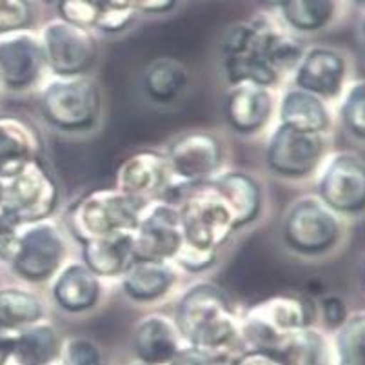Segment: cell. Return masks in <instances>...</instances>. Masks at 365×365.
Wrapping results in <instances>:
<instances>
[{
  "instance_id": "1",
  "label": "cell",
  "mask_w": 365,
  "mask_h": 365,
  "mask_svg": "<svg viewBox=\"0 0 365 365\" xmlns=\"http://www.w3.org/2000/svg\"><path fill=\"white\" fill-rule=\"evenodd\" d=\"M224 66L233 84H274L282 69L300 62V48L264 21L242 22L224 38Z\"/></svg>"
},
{
  "instance_id": "2",
  "label": "cell",
  "mask_w": 365,
  "mask_h": 365,
  "mask_svg": "<svg viewBox=\"0 0 365 365\" xmlns=\"http://www.w3.org/2000/svg\"><path fill=\"white\" fill-rule=\"evenodd\" d=\"M177 324L185 340L202 351L217 349L235 334L233 311L213 285H197L185 293L178 305Z\"/></svg>"
},
{
  "instance_id": "3",
  "label": "cell",
  "mask_w": 365,
  "mask_h": 365,
  "mask_svg": "<svg viewBox=\"0 0 365 365\" xmlns=\"http://www.w3.org/2000/svg\"><path fill=\"white\" fill-rule=\"evenodd\" d=\"M178 213L185 244L204 251H215L238 227L233 209L213 182L195 187Z\"/></svg>"
},
{
  "instance_id": "4",
  "label": "cell",
  "mask_w": 365,
  "mask_h": 365,
  "mask_svg": "<svg viewBox=\"0 0 365 365\" xmlns=\"http://www.w3.org/2000/svg\"><path fill=\"white\" fill-rule=\"evenodd\" d=\"M144 202L120 191H97L78 202L71 213V225L82 240L122 231H135Z\"/></svg>"
},
{
  "instance_id": "5",
  "label": "cell",
  "mask_w": 365,
  "mask_h": 365,
  "mask_svg": "<svg viewBox=\"0 0 365 365\" xmlns=\"http://www.w3.org/2000/svg\"><path fill=\"white\" fill-rule=\"evenodd\" d=\"M41 106L49 124L66 131H81L97 124L101 93L91 81L66 76L44 89Z\"/></svg>"
},
{
  "instance_id": "6",
  "label": "cell",
  "mask_w": 365,
  "mask_h": 365,
  "mask_svg": "<svg viewBox=\"0 0 365 365\" xmlns=\"http://www.w3.org/2000/svg\"><path fill=\"white\" fill-rule=\"evenodd\" d=\"M284 238L297 253L318 257L334 247L341 238V224L320 198L305 197L289 209L284 222Z\"/></svg>"
},
{
  "instance_id": "7",
  "label": "cell",
  "mask_w": 365,
  "mask_h": 365,
  "mask_svg": "<svg viewBox=\"0 0 365 365\" xmlns=\"http://www.w3.org/2000/svg\"><path fill=\"white\" fill-rule=\"evenodd\" d=\"M320 200L336 215L365 213V158L356 153H336L322 171Z\"/></svg>"
},
{
  "instance_id": "8",
  "label": "cell",
  "mask_w": 365,
  "mask_h": 365,
  "mask_svg": "<svg viewBox=\"0 0 365 365\" xmlns=\"http://www.w3.org/2000/svg\"><path fill=\"white\" fill-rule=\"evenodd\" d=\"M56 204V187L46 169L31 160L13 177L2 178L0 207L16 220L38 222L48 217Z\"/></svg>"
},
{
  "instance_id": "9",
  "label": "cell",
  "mask_w": 365,
  "mask_h": 365,
  "mask_svg": "<svg viewBox=\"0 0 365 365\" xmlns=\"http://www.w3.org/2000/svg\"><path fill=\"white\" fill-rule=\"evenodd\" d=\"M184 245V231L178 209L168 204H155L140 215L133 231L135 260L168 262Z\"/></svg>"
},
{
  "instance_id": "10",
  "label": "cell",
  "mask_w": 365,
  "mask_h": 365,
  "mask_svg": "<svg viewBox=\"0 0 365 365\" xmlns=\"http://www.w3.org/2000/svg\"><path fill=\"white\" fill-rule=\"evenodd\" d=\"M324 151V135L282 124L269 142L267 164L282 177L302 178L318 168Z\"/></svg>"
},
{
  "instance_id": "11",
  "label": "cell",
  "mask_w": 365,
  "mask_h": 365,
  "mask_svg": "<svg viewBox=\"0 0 365 365\" xmlns=\"http://www.w3.org/2000/svg\"><path fill=\"white\" fill-rule=\"evenodd\" d=\"M46 62L56 75L78 76L88 71L97 58V44L82 26L71 22H53L44 29Z\"/></svg>"
},
{
  "instance_id": "12",
  "label": "cell",
  "mask_w": 365,
  "mask_h": 365,
  "mask_svg": "<svg viewBox=\"0 0 365 365\" xmlns=\"http://www.w3.org/2000/svg\"><path fill=\"white\" fill-rule=\"evenodd\" d=\"M314 320V305L300 297H277L262 302L249 313L245 333L262 351L277 334L309 327Z\"/></svg>"
},
{
  "instance_id": "13",
  "label": "cell",
  "mask_w": 365,
  "mask_h": 365,
  "mask_svg": "<svg viewBox=\"0 0 365 365\" xmlns=\"http://www.w3.org/2000/svg\"><path fill=\"white\" fill-rule=\"evenodd\" d=\"M64 253L66 245L58 229L51 224H35L19 235L11 258L21 277L42 282L61 267Z\"/></svg>"
},
{
  "instance_id": "14",
  "label": "cell",
  "mask_w": 365,
  "mask_h": 365,
  "mask_svg": "<svg viewBox=\"0 0 365 365\" xmlns=\"http://www.w3.org/2000/svg\"><path fill=\"white\" fill-rule=\"evenodd\" d=\"M46 64L42 44L28 33H8L0 38V82L24 89L41 76Z\"/></svg>"
},
{
  "instance_id": "15",
  "label": "cell",
  "mask_w": 365,
  "mask_h": 365,
  "mask_svg": "<svg viewBox=\"0 0 365 365\" xmlns=\"http://www.w3.org/2000/svg\"><path fill=\"white\" fill-rule=\"evenodd\" d=\"M347 78V61L340 51L314 48L297 64V86L317 97L334 98L341 93Z\"/></svg>"
},
{
  "instance_id": "16",
  "label": "cell",
  "mask_w": 365,
  "mask_h": 365,
  "mask_svg": "<svg viewBox=\"0 0 365 365\" xmlns=\"http://www.w3.org/2000/svg\"><path fill=\"white\" fill-rule=\"evenodd\" d=\"M222 149L217 138L205 133H189L171 145L168 164L173 175L185 182H198L220 165Z\"/></svg>"
},
{
  "instance_id": "17",
  "label": "cell",
  "mask_w": 365,
  "mask_h": 365,
  "mask_svg": "<svg viewBox=\"0 0 365 365\" xmlns=\"http://www.w3.org/2000/svg\"><path fill=\"white\" fill-rule=\"evenodd\" d=\"M171 177L168 158L158 153L144 151L133 155L118 169V191L131 198L145 202L164 191Z\"/></svg>"
},
{
  "instance_id": "18",
  "label": "cell",
  "mask_w": 365,
  "mask_h": 365,
  "mask_svg": "<svg viewBox=\"0 0 365 365\" xmlns=\"http://www.w3.org/2000/svg\"><path fill=\"white\" fill-rule=\"evenodd\" d=\"M262 351L277 358L282 365H331L327 340L309 327L277 334Z\"/></svg>"
},
{
  "instance_id": "19",
  "label": "cell",
  "mask_w": 365,
  "mask_h": 365,
  "mask_svg": "<svg viewBox=\"0 0 365 365\" xmlns=\"http://www.w3.org/2000/svg\"><path fill=\"white\" fill-rule=\"evenodd\" d=\"M273 97L264 86L238 84L225 101V118L240 133L258 131L271 117Z\"/></svg>"
},
{
  "instance_id": "20",
  "label": "cell",
  "mask_w": 365,
  "mask_h": 365,
  "mask_svg": "<svg viewBox=\"0 0 365 365\" xmlns=\"http://www.w3.org/2000/svg\"><path fill=\"white\" fill-rule=\"evenodd\" d=\"M84 262L97 277H118L135 262L133 231L84 240Z\"/></svg>"
},
{
  "instance_id": "21",
  "label": "cell",
  "mask_w": 365,
  "mask_h": 365,
  "mask_svg": "<svg viewBox=\"0 0 365 365\" xmlns=\"http://www.w3.org/2000/svg\"><path fill=\"white\" fill-rule=\"evenodd\" d=\"M101 284L97 274L88 265L71 264L58 274L53 287V297L62 309L81 313L97 304Z\"/></svg>"
},
{
  "instance_id": "22",
  "label": "cell",
  "mask_w": 365,
  "mask_h": 365,
  "mask_svg": "<svg viewBox=\"0 0 365 365\" xmlns=\"http://www.w3.org/2000/svg\"><path fill=\"white\" fill-rule=\"evenodd\" d=\"M280 120L298 131L324 135L331 125V115L324 98L297 88L285 93L280 106Z\"/></svg>"
},
{
  "instance_id": "23",
  "label": "cell",
  "mask_w": 365,
  "mask_h": 365,
  "mask_svg": "<svg viewBox=\"0 0 365 365\" xmlns=\"http://www.w3.org/2000/svg\"><path fill=\"white\" fill-rule=\"evenodd\" d=\"M135 353L144 364L162 365L173 361L178 353L177 331L165 318L149 317L135 331Z\"/></svg>"
},
{
  "instance_id": "24",
  "label": "cell",
  "mask_w": 365,
  "mask_h": 365,
  "mask_svg": "<svg viewBox=\"0 0 365 365\" xmlns=\"http://www.w3.org/2000/svg\"><path fill=\"white\" fill-rule=\"evenodd\" d=\"M124 274V291L137 302L162 298L175 284V273L165 262L135 260Z\"/></svg>"
},
{
  "instance_id": "25",
  "label": "cell",
  "mask_w": 365,
  "mask_h": 365,
  "mask_svg": "<svg viewBox=\"0 0 365 365\" xmlns=\"http://www.w3.org/2000/svg\"><path fill=\"white\" fill-rule=\"evenodd\" d=\"M33 151L35 138L28 125L16 118H0V180L26 168L33 160Z\"/></svg>"
},
{
  "instance_id": "26",
  "label": "cell",
  "mask_w": 365,
  "mask_h": 365,
  "mask_svg": "<svg viewBox=\"0 0 365 365\" xmlns=\"http://www.w3.org/2000/svg\"><path fill=\"white\" fill-rule=\"evenodd\" d=\"M213 184L233 209L238 227L249 224L257 217L260 209V189L253 178L242 173H227L224 177L217 178Z\"/></svg>"
},
{
  "instance_id": "27",
  "label": "cell",
  "mask_w": 365,
  "mask_h": 365,
  "mask_svg": "<svg viewBox=\"0 0 365 365\" xmlns=\"http://www.w3.org/2000/svg\"><path fill=\"white\" fill-rule=\"evenodd\" d=\"M58 336L48 325H36L16 334L13 356L19 365H48L58 354Z\"/></svg>"
},
{
  "instance_id": "28",
  "label": "cell",
  "mask_w": 365,
  "mask_h": 365,
  "mask_svg": "<svg viewBox=\"0 0 365 365\" xmlns=\"http://www.w3.org/2000/svg\"><path fill=\"white\" fill-rule=\"evenodd\" d=\"M185 82H187V75H185L184 66L169 58L153 62L144 73L145 93L157 102L175 101L185 88Z\"/></svg>"
},
{
  "instance_id": "29",
  "label": "cell",
  "mask_w": 365,
  "mask_h": 365,
  "mask_svg": "<svg viewBox=\"0 0 365 365\" xmlns=\"http://www.w3.org/2000/svg\"><path fill=\"white\" fill-rule=\"evenodd\" d=\"M38 298L22 289H0V325L16 329L36 322L42 317Z\"/></svg>"
},
{
  "instance_id": "30",
  "label": "cell",
  "mask_w": 365,
  "mask_h": 365,
  "mask_svg": "<svg viewBox=\"0 0 365 365\" xmlns=\"http://www.w3.org/2000/svg\"><path fill=\"white\" fill-rule=\"evenodd\" d=\"M285 21L300 31L324 28L333 19V0H282Z\"/></svg>"
},
{
  "instance_id": "31",
  "label": "cell",
  "mask_w": 365,
  "mask_h": 365,
  "mask_svg": "<svg viewBox=\"0 0 365 365\" xmlns=\"http://www.w3.org/2000/svg\"><path fill=\"white\" fill-rule=\"evenodd\" d=\"M338 365H365V313L347 318L336 338Z\"/></svg>"
},
{
  "instance_id": "32",
  "label": "cell",
  "mask_w": 365,
  "mask_h": 365,
  "mask_svg": "<svg viewBox=\"0 0 365 365\" xmlns=\"http://www.w3.org/2000/svg\"><path fill=\"white\" fill-rule=\"evenodd\" d=\"M344 128L356 140L365 142V81H358L345 93L340 108Z\"/></svg>"
},
{
  "instance_id": "33",
  "label": "cell",
  "mask_w": 365,
  "mask_h": 365,
  "mask_svg": "<svg viewBox=\"0 0 365 365\" xmlns=\"http://www.w3.org/2000/svg\"><path fill=\"white\" fill-rule=\"evenodd\" d=\"M31 21L28 0H0V33L22 29Z\"/></svg>"
},
{
  "instance_id": "34",
  "label": "cell",
  "mask_w": 365,
  "mask_h": 365,
  "mask_svg": "<svg viewBox=\"0 0 365 365\" xmlns=\"http://www.w3.org/2000/svg\"><path fill=\"white\" fill-rule=\"evenodd\" d=\"M61 13L66 22L76 26H97L98 0H61Z\"/></svg>"
},
{
  "instance_id": "35",
  "label": "cell",
  "mask_w": 365,
  "mask_h": 365,
  "mask_svg": "<svg viewBox=\"0 0 365 365\" xmlns=\"http://www.w3.org/2000/svg\"><path fill=\"white\" fill-rule=\"evenodd\" d=\"M66 365H102L101 351L93 341L84 338H75L66 345L64 351Z\"/></svg>"
},
{
  "instance_id": "36",
  "label": "cell",
  "mask_w": 365,
  "mask_h": 365,
  "mask_svg": "<svg viewBox=\"0 0 365 365\" xmlns=\"http://www.w3.org/2000/svg\"><path fill=\"white\" fill-rule=\"evenodd\" d=\"M19 225L21 222L6 209L0 207V258L13 257L16 240H19Z\"/></svg>"
},
{
  "instance_id": "37",
  "label": "cell",
  "mask_w": 365,
  "mask_h": 365,
  "mask_svg": "<svg viewBox=\"0 0 365 365\" xmlns=\"http://www.w3.org/2000/svg\"><path fill=\"white\" fill-rule=\"evenodd\" d=\"M175 258L180 262L182 267L189 269V271H200V269H205L207 265H211V262L215 260V251L197 249L184 242V245H182L180 251H178V255Z\"/></svg>"
},
{
  "instance_id": "38",
  "label": "cell",
  "mask_w": 365,
  "mask_h": 365,
  "mask_svg": "<svg viewBox=\"0 0 365 365\" xmlns=\"http://www.w3.org/2000/svg\"><path fill=\"white\" fill-rule=\"evenodd\" d=\"M322 313H324L325 324L331 327H341L347 320V307L344 300L338 297H329L322 302Z\"/></svg>"
},
{
  "instance_id": "39",
  "label": "cell",
  "mask_w": 365,
  "mask_h": 365,
  "mask_svg": "<svg viewBox=\"0 0 365 365\" xmlns=\"http://www.w3.org/2000/svg\"><path fill=\"white\" fill-rule=\"evenodd\" d=\"M16 333L8 327L0 325V365H4L6 360L13 354V347H15Z\"/></svg>"
},
{
  "instance_id": "40",
  "label": "cell",
  "mask_w": 365,
  "mask_h": 365,
  "mask_svg": "<svg viewBox=\"0 0 365 365\" xmlns=\"http://www.w3.org/2000/svg\"><path fill=\"white\" fill-rule=\"evenodd\" d=\"M233 365H282V364L274 356L265 353V351H257V353L245 354L244 358H240V360Z\"/></svg>"
},
{
  "instance_id": "41",
  "label": "cell",
  "mask_w": 365,
  "mask_h": 365,
  "mask_svg": "<svg viewBox=\"0 0 365 365\" xmlns=\"http://www.w3.org/2000/svg\"><path fill=\"white\" fill-rule=\"evenodd\" d=\"M175 0H135V6L144 11H168Z\"/></svg>"
},
{
  "instance_id": "42",
  "label": "cell",
  "mask_w": 365,
  "mask_h": 365,
  "mask_svg": "<svg viewBox=\"0 0 365 365\" xmlns=\"http://www.w3.org/2000/svg\"><path fill=\"white\" fill-rule=\"evenodd\" d=\"M267 4H282V0H264Z\"/></svg>"
},
{
  "instance_id": "43",
  "label": "cell",
  "mask_w": 365,
  "mask_h": 365,
  "mask_svg": "<svg viewBox=\"0 0 365 365\" xmlns=\"http://www.w3.org/2000/svg\"><path fill=\"white\" fill-rule=\"evenodd\" d=\"M0 195H2V180H0Z\"/></svg>"
},
{
  "instance_id": "44",
  "label": "cell",
  "mask_w": 365,
  "mask_h": 365,
  "mask_svg": "<svg viewBox=\"0 0 365 365\" xmlns=\"http://www.w3.org/2000/svg\"><path fill=\"white\" fill-rule=\"evenodd\" d=\"M358 2H361V4H365V0H358Z\"/></svg>"
},
{
  "instance_id": "45",
  "label": "cell",
  "mask_w": 365,
  "mask_h": 365,
  "mask_svg": "<svg viewBox=\"0 0 365 365\" xmlns=\"http://www.w3.org/2000/svg\"><path fill=\"white\" fill-rule=\"evenodd\" d=\"M364 277H365V264H364Z\"/></svg>"
}]
</instances>
